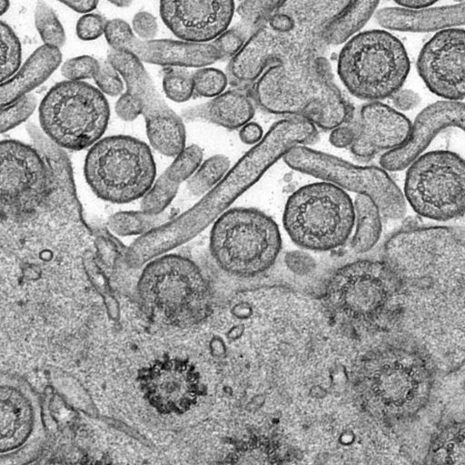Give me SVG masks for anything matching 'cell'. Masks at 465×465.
<instances>
[{
  "label": "cell",
  "mask_w": 465,
  "mask_h": 465,
  "mask_svg": "<svg viewBox=\"0 0 465 465\" xmlns=\"http://www.w3.org/2000/svg\"><path fill=\"white\" fill-rule=\"evenodd\" d=\"M167 213L152 214L143 211L119 212L108 219L107 226L115 234L129 236L144 235L170 221Z\"/></svg>",
  "instance_id": "obj_31"
},
{
  "label": "cell",
  "mask_w": 465,
  "mask_h": 465,
  "mask_svg": "<svg viewBox=\"0 0 465 465\" xmlns=\"http://www.w3.org/2000/svg\"><path fill=\"white\" fill-rule=\"evenodd\" d=\"M281 2L272 0L242 1L237 5L236 12L252 34L272 15Z\"/></svg>",
  "instance_id": "obj_39"
},
{
  "label": "cell",
  "mask_w": 465,
  "mask_h": 465,
  "mask_svg": "<svg viewBox=\"0 0 465 465\" xmlns=\"http://www.w3.org/2000/svg\"><path fill=\"white\" fill-rule=\"evenodd\" d=\"M282 222L296 245L330 251L349 239L355 223L354 204L342 189L325 182L313 183L290 195Z\"/></svg>",
  "instance_id": "obj_10"
},
{
  "label": "cell",
  "mask_w": 465,
  "mask_h": 465,
  "mask_svg": "<svg viewBox=\"0 0 465 465\" xmlns=\"http://www.w3.org/2000/svg\"><path fill=\"white\" fill-rule=\"evenodd\" d=\"M348 2L282 1L230 60V78L236 84H248L255 83L272 65L322 60L328 46L324 37L326 27Z\"/></svg>",
  "instance_id": "obj_2"
},
{
  "label": "cell",
  "mask_w": 465,
  "mask_h": 465,
  "mask_svg": "<svg viewBox=\"0 0 465 465\" xmlns=\"http://www.w3.org/2000/svg\"><path fill=\"white\" fill-rule=\"evenodd\" d=\"M9 8V2L5 0H0V15H3Z\"/></svg>",
  "instance_id": "obj_52"
},
{
  "label": "cell",
  "mask_w": 465,
  "mask_h": 465,
  "mask_svg": "<svg viewBox=\"0 0 465 465\" xmlns=\"http://www.w3.org/2000/svg\"><path fill=\"white\" fill-rule=\"evenodd\" d=\"M450 127L465 132V103L442 100L429 104L416 116L405 142L381 156L383 167L390 172L407 168L440 132Z\"/></svg>",
  "instance_id": "obj_21"
},
{
  "label": "cell",
  "mask_w": 465,
  "mask_h": 465,
  "mask_svg": "<svg viewBox=\"0 0 465 465\" xmlns=\"http://www.w3.org/2000/svg\"><path fill=\"white\" fill-rule=\"evenodd\" d=\"M62 61L60 49L44 45L38 47L8 80L1 83V106L5 107L44 83Z\"/></svg>",
  "instance_id": "obj_26"
},
{
  "label": "cell",
  "mask_w": 465,
  "mask_h": 465,
  "mask_svg": "<svg viewBox=\"0 0 465 465\" xmlns=\"http://www.w3.org/2000/svg\"><path fill=\"white\" fill-rule=\"evenodd\" d=\"M230 168L231 161L227 156L215 154L209 157L188 179V191L195 196L205 195L222 181Z\"/></svg>",
  "instance_id": "obj_32"
},
{
  "label": "cell",
  "mask_w": 465,
  "mask_h": 465,
  "mask_svg": "<svg viewBox=\"0 0 465 465\" xmlns=\"http://www.w3.org/2000/svg\"><path fill=\"white\" fill-rule=\"evenodd\" d=\"M163 88L172 101L185 102L194 93L193 74L184 69H172L163 76Z\"/></svg>",
  "instance_id": "obj_38"
},
{
  "label": "cell",
  "mask_w": 465,
  "mask_h": 465,
  "mask_svg": "<svg viewBox=\"0 0 465 465\" xmlns=\"http://www.w3.org/2000/svg\"><path fill=\"white\" fill-rule=\"evenodd\" d=\"M62 4L78 13L89 14L97 5V1H63Z\"/></svg>",
  "instance_id": "obj_50"
},
{
  "label": "cell",
  "mask_w": 465,
  "mask_h": 465,
  "mask_svg": "<svg viewBox=\"0 0 465 465\" xmlns=\"http://www.w3.org/2000/svg\"><path fill=\"white\" fill-rule=\"evenodd\" d=\"M0 401L1 454L16 451L42 438L38 401L25 381L2 374Z\"/></svg>",
  "instance_id": "obj_19"
},
{
  "label": "cell",
  "mask_w": 465,
  "mask_h": 465,
  "mask_svg": "<svg viewBox=\"0 0 465 465\" xmlns=\"http://www.w3.org/2000/svg\"><path fill=\"white\" fill-rule=\"evenodd\" d=\"M357 137L350 148L358 158L371 159L390 152L407 139L412 123L401 112L381 102H368L355 122Z\"/></svg>",
  "instance_id": "obj_22"
},
{
  "label": "cell",
  "mask_w": 465,
  "mask_h": 465,
  "mask_svg": "<svg viewBox=\"0 0 465 465\" xmlns=\"http://www.w3.org/2000/svg\"><path fill=\"white\" fill-rule=\"evenodd\" d=\"M106 24L104 17L98 14H85L77 21V36L84 41L97 39L104 34Z\"/></svg>",
  "instance_id": "obj_44"
},
{
  "label": "cell",
  "mask_w": 465,
  "mask_h": 465,
  "mask_svg": "<svg viewBox=\"0 0 465 465\" xmlns=\"http://www.w3.org/2000/svg\"><path fill=\"white\" fill-rule=\"evenodd\" d=\"M399 294V281L386 262L357 260L329 276L322 303L340 327L359 335H383L395 329Z\"/></svg>",
  "instance_id": "obj_5"
},
{
  "label": "cell",
  "mask_w": 465,
  "mask_h": 465,
  "mask_svg": "<svg viewBox=\"0 0 465 465\" xmlns=\"http://www.w3.org/2000/svg\"><path fill=\"white\" fill-rule=\"evenodd\" d=\"M382 261L400 285L398 333L436 369L465 362V241L445 227L399 232L384 244Z\"/></svg>",
  "instance_id": "obj_1"
},
{
  "label": "cell",
  "mask_w": 465,
  "mask_h": 465,
  "mask_svg": "<svg viewBox=\"0 0 465 465\" xmlns=\"http://www.w3.org/2000/svg\"><path fill=\"white\" fill-rule=\"evenodd\" d=\"M35 27L46 45L60 49L65 43V33L54 10L43 1L35 8Z\"/></svg>",
  "instance_id": "obj_33"
},
{
  "label": "cell",
  "mask_w": 465,
  "mask_h": 465,
  "mask_svg": "<svg viewBox=\"0 0 465 465\" xmlns=\"http://www.w3.org/2000/svg\"><path fill=\"white\" fill-rule=\"evenodd\" d=\"M282 248L276 223L254 208H232L213 223L210 252L216 264L227 274L252 278L268 271Z\"/></svg>",
  "instance_id": "obj_9"
},
{
  "label": "cell",
  "mask_w": 465,
  "mask_h": 465,
  "mask_svg": "<svg viewBox=\"0 0 465 465\" xmlns=\"http://www.w3.org/2000/svg\"><path fill=\"white\" fill-rule=\"evenodd\" d=\"M146 312L167 325L188 327L204 321L212 311L210 285L192 260L163 254L148 262L136 283Z\"/></svg>",
  "instance_id": "obj_7"
},
{
  "label": "cell",
  "mask_w": 465,
  "mask_h": 465,
  "mask_svg": "<svg viewBox=\"0 0 465 465\" xmlns=\"http://www.w3.org/2000/svg\"><path fill=\"white\" fill-rule=\"evenodd\" d=\"M264 134L262 127L252 121L239 130L240 140L251 147L261 142Z\"/></svg>",
  "instance_id": "obj_49"
},
{
  "label": "cell",
  "mask_w": 465,
  "mask_h": 465,
  "mask_svg": "<svg viewBox=\"0 0 465 465\" xmlns=\"http://www.w3.org/2000/svg\"><path fill=\"white\" fill-rule=\"evenodd\" d=\"M143 106L138 97L126 91L115 104V112L119 118L124 121H133L142 114Z\"/></svg>",
  "instance_id": "obj_46"
},
{
  "label": "cell",
  "mask_w": 465,
  "mask_h": 465,
  "mask_svg": "<svg viewBox=\"0 0 465 465\" xmlns=\"http://www.w3.org/2000/svg\"><path fill=\"white\" fill-rule=\"evenodd\" d=\"M317 128L302 118L275 122L257 144L229 169L222 181L193 207L157 229L159 243L172 250L215 222L230 205L251 188L275 163L294 147L312 141Z\"/></svg>",
  "instance_id": "obj_4"
},
{
  "label": "cell",
  "mask_w": 465,
  "mask_h": 465,
  "mask_svg": "<svg viewBox=\"0 0 465 465\" xmlns=\"http://www.w3.org/2000/svg\"><path fill=\"white\" fill-rule=\"evenodd\" d=\"M411 69L406 48L386 30L361 32L344 44L337 62L339 77L353 96L381 102L401 89Z\"/></svg>",
  "instance_id": "obj_8"
},
{
  "label": "cell",
  "mask_w": 465,
  "mask_h": 465,
  "mask_svg": "<svg viewBox=\"0 0 465 465\" xmlns=\"http://www.w3.org/2000/svg\"><path fill=\"white\" fill-rule=\"evenodd\" d=\"M203 156V150L197 144L186 146L163 173L178 183L188 181L202 164Z\"/></svg>",
  "instance_id": "obj_36"
},
{
  "label": "cell",
  "mask_w": 465,
  "mask_h": 465,
  "mask_svg": "<svg viewBox=\"0 0 465 465\" xmlns=\"http://www.w3.org/2000/svg\"><path fill=\"white\" fill-rule=\"evenodd\" d=\"M160 15L171 32L185 42L211 43L228 30L233 1H163Z\"/></svg>",
  "instance_id": "obj_20"
},
{
  "label": "cell",
  "mask_w": 465,
  "mask_h": 465,
  "mask_svg": "<svg viewBox=\"0 0 465 465\" xmlns=\"http://www.w3.org/2000/svg\"><path fill=\"white\" fill-rule=\"evenodd\" d=\"M379 1H349L345 7L328 24L325 41L328 45L346 44L359 34L375 14Z\"/></svg>",
  "instance_id": "obj_28"
},
{
  "label": "cell",
  "mask_w": 465,
  "mask_h": 465,
  "mask_svg": "<svg viewBox=\"0 0 465 465\" xmlns=\"http://www.w3.org/2000/svg\"><path fill=\"white\" fill-rule=\"evenodd\" d=\"M355 232L351 241L356 253L370 251L381 234V214L376 203L368 196L357 194L353 202Z\"/></svg>",
  "instance_id": "obj_30"
},
{
  "label": "cell",
  "mask_w": 465,
  "mask_h": 465,
  "mask_svg": "<svg viewBox=\"0 0 465 465\" xmlns=\"http://www.w3.org/2000/svg\"><path fill=\"white\" fill-rule=\"evenodd\" d=\"M179 185L180 183L171 180L163 173L142 198V211L152 214L164 213V210L175 197Z\"/></svg>",
  "instance_id": "obj_34"
},
{
  "label": "cell",
  "mask_w": 465,
  "mask_h": 465,
  "mask_svg": "<svg viewBox=\"0 0 465 465\" xmlns=\"http://www.w3.org/2000/svg\"><path fill=\"white\" fill-rule=\"evenodd\" d=\"M141 62L164 66L203 68L225 59L219 43H191L170 39L143 41L134 35L125 46Z\"/></svg>",
  "instance_id": "obj_23"
},
{
  "label": "cell",
  "mask_w": 465,
  "mask_h": 465,
  "mask_svg": "<svg viewBox=\"0 0 465 465\" xmlns=\"http://www.w3.org/2000/svg\"><path fill=\"white\" fill-rule=\"evenodd\" d=\"M111 3L119 7H127L128 5H130L132 4L131 1H125V0H118V1L111 2Z\"/></svg>",
  "instance_id": "obj_53"
},
{
  "label": "cell",
  "mask_w": 465,
  "mask_h": 465,
  "mask_svg": "<svg viewBox=\"0 0 465 465\" xmlns=\"http://www.w3.org/2000/svg\"><path fill=\"white\" fill-rule=\"evenodd\" d=\"M107 61L123 77L126 91L142 103L151 145L163 155L176 157L185 148L183 119L165 103L141 61L132 53L110 49Z\"/></svg>",
  "instance_id": "obj_15"
},
{
  "label": "cell",
  "mask_w": 465,
  "mask_h": 465,
  "mask_svg": "<svg viewBox=\"0 0 465 465\" xmlns=\"http://www.w3.org/2000/svg\"><path fill=\"white\" fill-rule=\"evenodd\" d=\"M100 67V63L89 55H81L68 59L61 68L63 76L69 81H81L94 78Z\"/></svg>",
  "instance_id": "obj_41"
},
{
  "label": "cell",
  "mask_w": 465,
  "mask_h": 465,
  "mask_svg": "<svg viewBox=\"0 0 465 465\" xmlns=\"http://www.w3.org/2000/svg\"><path fill=\"white\" fill-rule=\"evenodd\" d=\"M252 97L269 114L302 118L323 130L331 131L351 118V107L323 59L269 67L254 83Z\"/></svg>",
  "instance_id": "obj_6"
},
{
  "label": "cell",
  "mask_w": 465,
  "mask_h": 465,
  "mask_svg": "<svg viewBox=\"0 0 465 465\" xmlns=\"http://www.w3.org/2000/svg\"><path fill=\"white\" fill-rule=\"evenodd\" d=\"M109 116L104 95L84 81L57 83L39 105L41 130L64 150L92 147L106 130Z\"/></svg>",
  "instance_id": "obj_12"
},
{
  "label": "cell",
  "mask_w": 465,
  "mask_h": 465,
  "mask_svg": "<svg viewBox=\"0 0 465 465\" xmlns=\"http://www.w3.org/2000/svg\"><path fill=\"white\" fill-rule=\"evenodd\" d=\"M428 465H465V418L445 422L432 434Z\"/></svg>",
  "instance_id": "obj_27"
},
{
  "label": "cell",
  "mask_w": 465,
  "mask_h": 465,
  "mask_svg": "<svg viewBox=\"0 0 465 465\" xmlns=\"http://www.w3.org/2000/svg\"><path fill=\"white\" fill-rule=\"evenodd\" d=\"M436 368L415 344L398 333L383 334L361 358L356 386L368 411L390 423L417 416L428 404Z\"/></svg>",
  "instance_id": "obj_3"
},
{
  "label": "cell",
  "mask_w": 465,
  "mask_h": 465,
  "mask_svg": "<svg viewBox=\"0 0 465 465\" xmlns=\"http://www.w3.org/2000/svg\"><path fill=\"white\" fill-rule=\"evenodd\" d=\"M375 20L384 29L401 32H440L465 25V2L410 10L400 6L375 12Z\"/></svg>",
  "instance_id": "obj_24"
},
{
  "label": "cell",
  "mask_w": 465,
  "mask_h": 465,
  "mask_svg": "<svg viewBox=\"0 0 465 465\" xmlns=\"http://www.w3.org/2000/svg\"><path fill=\"white\" fill-rule=\"evenodd\" d=\"M132 26L133 31L143 41L153 40L158 31L156 18L145 11L135 14L133 18Z\"/></svg>",
  "instance_id": "obj_45"
},
{
  "label": "cell",
  "mask_w": 465,
  "mask_h": 465,
  "mask_svg": "<svg viewBox=\"0 0 465 465\" xmlns=\"http://www.w3.org/2000/svg\"><path fill=\"white\" fill-rule=\"evenodd\" d=\"M282 160L294 171L370 197L384 219L398 220L406 213L404 194L381 167L354 164L305 145L294 147Z\"/></svg>",
  "instance_id": "obj_13"
},
{
  "label": "cell",
  "mask_w": 465,
  "mask_h": 465,
  "mask_svg": "<svg viewBox=\"0 0 465 465\" xmlns=\"http://www.w3.org/2000/svg\"><path fill=\"white\" fill-rule=\"evenodd\" d=\"M37 98L34 94H26L1 110V133H5L25 122L35 111Z\"/></svg>",
  "instance_id": "obj_40"
},
{
  "label": "cell",
  "mask_w": 465,
  "mask_h": 465,
  "mask_svg": "<svg viewBox=\"0 0 465 465\" xmlns=\"http://www.w3.org/2000/svg\"><path fill=\"white\" fill-rule=\"evenodd\" d=\"M1 35V82L10 79L20 68V42L10 28L3 21L0 23Z\"/></svg>",
  "instance_id": "obj_35"
},
{
  "label": "cell",
  "mask_w": 465,
  "mask_h": 465,
  "mask_svg": "<svg viewBox=\"0 0 465 465\" xmlns=\"http://www.w3.org/2000/svg\"><path fill=\"white\" fill-rule=\"evenodd\" d=\"M86 182L101 199L126 203L153 186L156 174L149 146L127 135L100 139L88 151L84 167Z\"/></svg>",
  "instance_id": "obj_11"
},
{
  "label": "cell",
  "mask_w": 465,
  "mask_h": 465,
  "mask_svg": "<svg viewBox=\"0 0 465 465\" xmlns=\"http://www.w3.org/2000/svg\"><path fill=\"white\" fill-rule=\"evenodd\" d=\"M138 383L147 401L163 415L185 413L204 393L198 370L181 357L166 355L150 362L139 371Z\"/></svg>",
  "instance_id": "obj_17"
},
{
  "label": "cell",
  "mask_w": 465,
  "mask_h": 465,
  "mask_svg": "<svg viewBox=\"0 0 465 465\" xmlns=\"http://www.w3.org/2000/svg\"><path fill=\"white\" fill-rule=\"evenodd\" d=\"M417 70L428 89L439 97L465 99V29L436 33L422 46Z\"/></svg>",
  "instance_id": "obj_18"
},
{
  "label": "cell",
  "mask_w": 465,
  "mask_h": 465,
  "mask_svg": "<svg viewBox=\"0 0 465 465\" xmlns=\"http://www.w3.org/2000/svg\"><path fill=\"white\" fill-rule=\"evenodd\" d=\"M94 80L100 91L108 95L117 96L124 90L123 77L108 61L100 64Z\"/></svg>",
  "instance_id": "obj_42"
},
{
  "label": "cell",
  "mask_w": 465,
  "mask_h": 465,
  "mask_svg": "<svg viewBox=\"0 0 465 465\" xmlns=\"http://www.w3.org/2000/svg\"><path fill=\"white\" fill-rule=\"evenodd\" d=\"M390 99L392 102L393 108L401 113L417 107L420 102V97L416 92L402 88Z\"/></svg>",
  "instance_id": "obj_48"
},
{
  "label": "cell",
  "mask_w": 465,
  "mask_h": 465,
  "mask_svg": "<svg viewBox=\"0 0 465 465\" xmlns=\"http://www.w3.org/2000/svg\"><path fill=\"white\" fill-rule=\"evenodd\" d=\"M104 35L111 49L124 50L130 39L135 35L128 23L122 19L107 21Z\"/></svg>",
  "instance_id": "obj_43"
},
{
  "label": "cell",
  "mask_w": 465,
  "mask_h": 465,
  "mask_svg": "<svg viewBox=\"0 0 465 465\" xmlns=\"http://www.w3.org/2000/svg\"><path fill=\"white\" fill-rule=\"evenodd\" d=\"M404 196L420 215L449 221L465 214V160L437 150L420 155L409 166Z\"/></svg>",
  "instance_id": "obj_14"
},
{
  "label": "cell",
  "mask_w": 465,
  "mask_h": 465,
  "mask_svg": "<svg viewBox=\"0 0 465 465\" xmlns=\"http://www.w3.org/2000/svg\"><path fill=\"white\" fill-rule=\"evenodd\" d=\"M357 137V128L353 124L346 123L331 130L329 142L336 148H351Z\"/></svg>",
  "instance_id": "obj_47"
},
{
  "label": "cell",
  "mask_w": 465,
  "mask_h": 465,
  "mask_svg": "<svg viewBox=\"0 0 465 465\" xmlns=\"http://www.w3.org/2000/svg\"><path fill=\"white\" fill-rule=\"evenodd\" d=\"M0 194L7 214L36 212L49 189V170L41 153L17 140L0 145Z\"/></svg>",
  "instance_id": "obj_16"
},
{
  "label": "cell",
  "mask_w": 465,
  "mask_h": 465,
  "mask_svg": "<svg viewBox=\"0 0 465 465\" xmlns=\"http://www.w3.org/2000/svg\"><path fill=\"white\" fill-rule=\"evenodd\" d=\"M395 3L405 9L419 10L426 7H430L435 3L436 0H395Z\"/></svg>",
  "instance_id": "obj_51"
},
{
  "label": "cell",
  "mask_w": 465,
  "mask_h": 465,
  "mask_svg": "<svg viewBox=\"0 0 465 465\" xmlns=\"http://www.w3.org/2000/svg\"><path fill=\"white\" fill-rule=\"evenodd\" d=\"M280 442L267 435L256 434L236 443L228 457V465H282Z\"/></svg>",
  "instance_id": "obj_29"
},
{
  "label": "cell",
  "mask_w": 465,
  "mask_h": 465,
  "mask_svg": "<svg viewBox=\"0 0 465 465\" xmlns=\"http://www.w3.org/2000/svg\"><path fill=\"white\" fill-rule=\"evenodd\" d=\"M194 93L203 97L214 98L225 92L228 75L213 67L199 68L193 73Z\"/></svg>",
  "instance_id": "obj_37"
},
{
  "label": "cell",
  "mask_w": 465,
  "mask_h": 465,
  "mask_svg": "<svg viewBox=\"0 0 465 465\" xmlns=\"http://www.w3.org/2000/svg\"><path fill=\"white\" fill-rule=\"evenodd\" d=\"M255 113L254 102L239 90L225 91L209 102L186 108L182 116L186 121H204L236 130L251 122Z\"/></svg>",
  "instance_id": "obj_25"
}]
</instances>
